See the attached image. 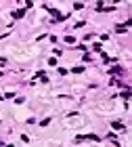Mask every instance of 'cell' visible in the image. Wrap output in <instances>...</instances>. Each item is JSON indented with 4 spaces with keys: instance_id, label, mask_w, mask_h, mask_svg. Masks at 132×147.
Here are the masks:
<instances>
[{
    "instance_id": "1",
    "label": "cell",
    "mask_w": 132,
    "mask_h": 147,
    "mask_svg": "<svg viewBox=\"0 0 132 147\" xmlns=\"http://www.w3.org/2000/svg\"><path fill=\"white\" fill-rule=\"evenodd\" d=\"M128 28H130V21H126V23H124V25H117V32H126V29H128Z\"/></svg>"
},
{
    "instance_id": "2",
    "label": "cell",
    "mask_w": 132,
    "mask_h": 147,
    "mask_svg": "<svg viewBox=\"0 0 132 147\" xmlns=\"http://www.w3.org/2000/svg\"><path fill=\"white\" fill-rule=\"evenodd\" d=\"M122 72H124V69H122L119 65H117V67H113V69H111V72H109V74H117V76H119V74H122Z\"/></svg>"
},
{
    "instance_id": "3",
    "label": "cell",
    "mask_w": 132,
    "mask_h": 147,
    "mask_svg": "<svg viewBox=\"0 0 132 147\" xmlns=\"http://www.w3.org/2000/svg\"><path fill=\"white\" fill-rule=\"evenodd\" d=\"M23 13H25V11H15L13 17H15V19H17V17H23Z\"/></svg>"
},
{
    "instance_id": "4",
    "label": "cell",
    "mask_w": 132,
    "mask_h": 147,
    "mask_svg": "<svg viewBox=\"0 0 132 147\" xmlns=\"http://www.w3.org/2000/svg\"><path fill=\"white\" fill-rule=\"evenodd\" d=\"M65 42H67V44H73V42H75V38H73V36H67V38H65Z\"/></svg>"
},
{
    "instance_id": "5",
    "label": "cell",
    "mask_w": 132,
    "mask_h": 147,
    "mask_svg": "<svg viewBox=\"0 0 132 147\" xmlns=\"http://www.w3.org/2000/svg\"><path fill=\"white\" fill-rule=\"evenodd\" d=\"M113 128H117V130H122V128H124V124H119V122H113Z\"/></svg>"
},
{
    "instance_id": "6",
    "label": "cell",
    "mask_w": 132,
    "mask_h": 147,
    "mask_svg": "<svg viewBox=\"0 0 132 147\" xmlns=\"http://www.w3.org/2000/svg\"><path fill=\"white\" fill-rule=\"evenodd\" d=\"M71 72H73V74H82V72H84V67H73Z\"/></svg>"
}]
</instances>
